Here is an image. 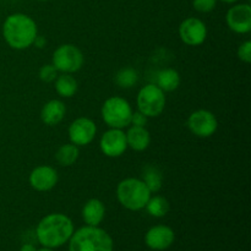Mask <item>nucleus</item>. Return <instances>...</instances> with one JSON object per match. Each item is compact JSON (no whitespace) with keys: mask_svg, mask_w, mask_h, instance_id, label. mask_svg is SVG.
Masks as SVG:
<instances>
[{"mask_svg":"<svg viewBox=\"0 0 251 251\" xmlns=\"http://www.w3.org/2000/svg\"><path fill=\"white\" fill-rule=\"evenodd\" d=\"M74 223L63 213H50L42 218L36 228V238L39 244L49 249H56L70 240Z\"/></svg>","mask_w":251,"mask_h":251,"instance_id":"1","label":"nucleus"},{"mask_svg":"<svg viewBox=\"0 0 251 251\" xmlns=\"http://www.w3.org/2000/svg\"><path fill=\"white\" fill-rule=\"evenodd\" d=\"M37 36L38 29L34 20L21 12L9 15L2 25V37L5 42L16 50L29 48Z\"/></svg>","mask_w":251,"mask_h":251,"instance_id":"2","label":"nucleus"},{"mask_svg":"<svg viewBox=\"0 0 251 251\" xmlns=\"http://www.w3.org/2000/svg\"><path fill=\"white\" fill-rule=\"evenodd\" d=\"M69 251H113L114 242L104 229L85 226L74 230L69 240Z\"/></svg>","mask_w":251,"mask_h":251,"instance_id":"3","label":"nucleus"},{"mask_svg":"<svg viewBox=\"0 0 251 251\" xmlns=\"http://www.w3.org/2000/svg\"><path fill=\"white\" fill-rule=\"evenodd\" d=\"M117 198L120 205L126 210L140 211L145 208L151 198V191L141 179L126 178L118 184Z\"/></svg>","mask_w":251,"mask_h":251,"instance_id":"4","label":"nucleus"},{"mask_svg":"<svg viewBox=\"0 0 251 251\" xmlns=\"http://www.w3.org/2000/svg\"><path fill=\"white\" fill-rule=\"evenodd\" d=\"M132 109L130 103L122 97H109L102 105V118L113 129H124L131 122Z\"/></svg>","mask_w":251,"mask_h":251,"instance_id":"5","label":"nucleus"},{"mask_svg":"<svg viewBox=\"0 0 251 251\" xmlns=\"http://www.w3.org/2000/svg\"><path fill=\"white\" fill-rule=\"evenodd\" d=\"M137 107L147 118L158 117L166 107L164 92L153 83L144 86L137 95Z\"/></svg>","mask_w":251,"mask_h":251,"instance_id":"6","label":"nucleus"},{"mask_svg":"<svg viewBox=\"0 0 251 251\" xmlns=\"http://www.w3.org/2000/svg\"><path fill=\"white\" fill-rule=\"evenodd\" d=\"M51 64L63 74H73L83 65L82 51L74 44H61L54 50Z\"/></svg>","mask_w":251,"mask_h":251,"instance_id":"7","label":"nucleus"},{"mask_svg":"<svg viewBox=\"0 0 251 251\" xmlns=\"http://www.w3.org/2000/svg\"><path fill=\"white\" fill-rule=\"evenodd\" d=\"M188 127L198 137H210L217 131L218 120L212 112L199 109L191 113L188 119Z\"/></svg>","mask_w":251,"mask_h":251,"instance_id":"8","label":"nucleus"},{"mask_svg":"<svg viewBox=\"0 0 251 251\" xmlns=\"http://www.w3.org/2000/svg\"><path fill=\"white\" fill-rule=\"evenodd\" d=\"M179 37L188 46H200L206 41L207 27L200 19L188 17L179 26Z\"/></svg>","mask_w":251,"mask_h":251,"instance_id":"9","label":"nucleus"},{"mask_svg":"<svg viewBox=\"0 0 251 251\" xmlns=\"http://www.w3.org/2000/svg\"><path fill=\"white\" fill-rule=\"evenodd\" d=\"M100 147L104 156L110 157V158L120 157L127 149L126 135L122 129L110 127L100 137Z\"/></svg>","mask_w":251,"mask_h":251,"instance_id":"10","label":"nucleus"},{"mask_svg":"<svg viewBox=\"0 0 251 251\" xmlns=\"http://www.w3.org/2000/svg\"><path fill=\"white\" fill-rule=\"evenodd\" d=\"M97 134V126L90 118H77L69 126V139L76 146L91 144Z\"/></svg>","mask_w":251,"mask_h":251,"instance_id":"11","label":"nucleus"},{"mask_svg":"<svg viewBox=\"0 0 251 251\" xmlns=\"http://www.w3.org/2000/svg\"><path fill=\"white\" fill-rule=\"evenodd\" d=\"M226 21L235 33H248L251 31V6L249 4L234 5L227 11Z\"/></svg>","mask_w":251,"mask_h":251,"instance_id":"12","label":"nucleus"},{"mask_svg":"<svg viewBox=\"0 0 251 251\" xmlns=\"http://www.w3.org/2000/svg\"><path fill=\"white\" fill-rule=\"evenodd\" d=\"M176 240L173 229L168 226L158 225L150 228L145 234V244L151 250L163 251L169 249Z\"/></svg>","mask_w":251,"mask_h":251,"instance_id":"13","label":"nucleus"},{"mask_svg":"<svg viewBox=\"0 0 251 251\" xmlns=\"http://www.w3.org/2000/svg\"><path fill=\"white\" fill-rule=\"evenodd\" d=\"M58 173L53 167L38 166L29 174V184L37 191H49L58 183Z\"/></svg>","mask_w":251,"mask_h":251,"instance_id":"14","label":"nucleus"},{"mask_svg":"<svg viewBox=\"0 0 251 251\" xmlns=\"http://www.w3.org/2000/svg\"><path fill=\"white\" fill-rule=\"evenodd\" d=\"M66 113L65 104L59 100H51L43 105L41 110V119L48 126H55L64 119Z\"/></svg>","mask_w":251,"mask_h":251,"instance_id":"15","label":"nucleus"},{"mask_svg":"<svg viewBox=\"0 0 251 251\" xmlns=\"http://www.w3.org/2000/svg\"><path fill=\"white\" fill-rule=\"evenodd\" d=\"M105 216L104 203L98 199H91L83 205L82 208V220L85 221L86 226H93L97 227L102 223Z\"/></svg>","mask_w":251,"mask_h":251,"instance_id":"16","label":"nucleus"},{"mask_svg":"<svg viewBox=\"0 0 251 251\" xmlns=\"http://www.w3.org/2000/svg\"><path fill=\"white\" fill-rule=\"evenodd\" d=\"M125 135H126L127 147L134 151H145L151 142V135L145 126L132 125Z\"/></svg>","mask_w":251,"mask_h":251,"instance_id":"17","label":"nucleus"},{"mask_svg":"<svg viewBox=\"0 0 251 251\" xmlns=\"http://www.w3.org/2000/svg\"><path fill=\"white\" fill-rule=\"evenodd\" d=\"M156 85L163 92H172L176 91L180 85V75L174 69H163L157 74Z\"/></svg>","mask_w":251,"mask_h":251,"instance_id":"18","label":"nucleus"},{"mask_svg":"<svg viewBox=\"0 0 251 251\" xmlns=\"http://www.w3.org/2000/svg\"><path fill=\"white\" fill-rule=\"evenodd\" d=\"M77 81L71 74H63L58 75L55 78V91L60 97L70 98L77 92Z\"/></svg>","mask_w":251,"mask_h":251,"instance_id":"19","label":"nucleus"},{"mask_svg":"<svg viewBox=\"0 0 251 251\" xmlns=\"http://www.w3.org/2000/svg\"><path fill=\"white\" fill-rule=\"evenodd\" d=\"M78 154H80V151L76 145L65 144L59 147V150L56 151L55 161L63 167H70L77 161Z\"/></svg>","mask_w":251,"mask_h":251,"instance_id":"20","label":"nucleus"},{"mask_svg":"<svg viewBox=\"0 0 251 251\" xmlns=\"http://www.w3.org/2000/svg\"><path fill=\"white\" fill-rule=\"evenodd\" d=\"M142 181L152 193H158L162 189V173L157 167L146 166L142 172Z\"/></svg>","mask_w":251,"mask_h":251,"instance_id":"21","label":"nucleus"},{"mask_svg":"<svg viewBox=\"0 0 251 251\" xmlns=\"http://www.w3.org/2000/svg\"><path fill=\"white\" fill-rule=\"evenodd\" d=\"M145 208H146L147 213H149L150 216L156 218H161L164 217V216L169 212L171 206H169L168 200H167L166 198L156 195L153 196V198L151 196V198L149 199Z\"/></svg>","mask_w":251,"mask_h":251,"instance_id":"22","label":"nucleus"},{"mask_svg":"<svg viewBox=\"0 0 251 251\" xmlns=\"http://www.w3.org/2000/svg\"><path fill=\"white\" fill-rule=\"evenodd\" d=\"M114 81L119 87L131 88L139 81V74L132 68H123L117 73Z\"/></svg>","mask_w":251,"mask_h":251,"instance_id":"23","label":"nucleus"},{"mask_svg":"<svg viewBox=\"0 0 251 251\" xmlns=\"http://www.w3.org/2000/svg\"><path fill=\"white\" fill-rule=\"evenodd\" d=\"M56 77H58V70L54 68L53 64H47V65H43L39 69V78L43 82H53V81H55Z\"/></svg>","mask_w":251,"mask_h":251,"instance_id":"24","label":"nucleus"},{"mask_svg":"<svg viewBox=\"0 0 251 251\" xmlns=\"http://www.w3.org/2000/svg\"><path fill=\"white\" fill-rule=\"evenodd\" d=\"M217 5V0H193V6L196 11L207 14L215 10Z\"/></svg>","mask_w":251,"mask_h":251,"instance_id":"25","label":"nucleus"},{"mask_svg":"<svg viewBox=\"0 0 251 251\" xmlns=\"http://www.w3.org/2000/svg\"><path fill=\"white\" fill-rule=\"evenodd\" d=\"M238 58L244 63L249 64L251 61V42L245 41L238 48Z\"/></svg>","mask_w":251,"mask_h":251,"instance_id":"26","label":"nucleus"},{"mask_svg":"<svg viewBox=\"0 0 251 251\" xmlns=\"http://www.w3.org/2000/svg\"><path fill=\"white\" fill-rule=\"evenodd\" d=\"M147 119H149V118H147L144 113L137 110V112H132L130 124H132L134 126H145V125L147 124Z\"/></svg>","mask_w":251,"mask_h":251,"instance_id":"27","label":"nucleus"},{"mask_svg":"<svg viewBox=\"0 0 251 251\" xmlns=\"http://www.w3.org/2000/svg\"><path fill=\"white\" fill-rule=\"evenodd\" d=\"M33 44H36V46L38 47V48H43L44 44H46V39H44L43 37L37 36L36 39H34V43Z\"/></svg>","mask_w":251,"mask_h":251,"instance_id":"28","label":"nucleus"},{"mask_svg":"<svg viewBox=\"0 0 251 251\" xmlns=\"http://www.w3.org/2000/svg\"><path fill=\"white\" fill-rule=\"evenodd\" d=\"M36 247H34L33 244H29V243H26V244H24L21 247V249L20 251H36Z\"/></svg>","mask_w":251,"mask_h":251,"instance_id":"29","label":"nucleus"},{"mask_svg":"<svg viewBox=\"0 0 251 251\" xmlns=\"http://www.w3.org/2000/svg\"><path fill=\"white\" fill-rule=\"evenodd\" d=\"M221 1L226 2V4H233V2H237L238 0H221Z\"/></svg>","mask_w":251,"mask_h":251,"instance_id":"30","label":"nucleus"},{"mask_svg":"<svg viewBox=\"0 0 251 251\" xmlns=\"http://www.w3.org/2000/svg\"><path fill=\"white\" fill-rule=\"evenodd\" d=\"M36 251H54V249H49V248H44V247H42L41 249H37Z\"/></svg>","mask_w":251,"mask_h":251,"instance_id":"31","label":"nucleus"},{"mask_svg":"<svg viewBox=\"0 0 251 251\" xmlns=\"http://www.w3.org/2000/svg\"><path fill=\"white\" fill-rule=\"evenodd\" d=\"M38 1H47V0H38Z\"/></svg>","mask_w":251,"mask_h":251,"instance_id":"32","label":"nucleus"}]
</instances>
